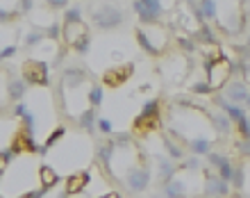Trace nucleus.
Wrapping results in <instances>:
<instances>
[{
  "mask_svg": "<svg viewBox=\"0 0 250 198\" xmlns=\"http://www.w3.org/2000/svg\"><path fill=\"white\" fill-rule=\"evenodd\" d=\"M103 98H105V89L100 85H93L89 87V91H86V105L89 107H100L103 105Z\"/></svg>",
  "mask_w": 250,
  "mask_h": 198,
  "instance_id": "obj_24",
  "label": "nucleus"
},
{
  "mask_svg": "<svg viewBox=\"0 0 250 198\" xmlns=\"http://www.w3.org/2000/svg\"><path fill=\"white\" fill-rule=\"evenodd\" d=\"M230 194V182H225L223 178H218V173H205V196L207 198H225Z\"/></svg>",
  "mask_w": 250,
  "mask_h": 198,
  "instance_id": "obj_8",
  "label": "nucleus"
},
{
  "mask_svg": "<svg viewBox=\"0 0 250 198\" xmlns=\"http://www.w3.org/2000/svg\"><path fill=\"white\" fill-rule=\"evenodd\" d=\"M123 185L130 189L132 194H141L146 192L148 187H150V180H152V173L148 166H132L130 171H125L123 173Z\"/></svg>",
  "mask_w": 250,
  "mask_h": 198,
  "instance_id": "obj_3",
  "label": "nucleus"
},
{
  "mask_svg": "<svg viewBox=\"0 0 250 198\" xmlns=\"http://www.w3.org/2000/svg\"><path fill=\"white\" fill-rule=\"evenodd\" d=\"M237 151L239 155H244L246 159H250V139H237Z\"/></svg>",
  "mask_w": 250,
  "mask_h": 198,
  "instance_id": "obj_41",
  "label": "nucleus"
},
{
  "mask_svg": "<svg viewBox=\"0 0 250 198\" xmlns=\"http://www.w3.org/2000/svg\"><path fill=\"white\" fill-rule=\"evenodd\" d=\"M71 50L73 53H78V55H89V50H91V37H89V34L80 37V39L71 46Z\"/></svg>",
  "mask_w": 250,
  "mask_h": 198,
  "instance_id": "obj_32",
  "label": "nucleus"
},
{
  "mask_svg": "<svg viewBox=\"0 0 250 198\" xmlns=\"http://www.w3.org/2000/svg\"><path fill=\"white\" fill-rule=\"evenodd\" d=\"M96 121H98V116H96V107L86 105L84 110L78 114V126L82 128L84 132H89V134H93V132H96Z\"/></svg>",
  "mask_w": 250,
  "mask_h": 198,
  "instance_id": "obj_16",
  "label": "nucleus"
},
{
  "mask_svg": "<svg viewBox=\"0 0 250 198\" xmlns=\"http://www.w3.org/2000/svg\"><path fill=\"white\" fill-rule=\"evenodd\" d=\"M91 182V173L89 171H75L66 178V189L64 192L68 196H75V194H82Z\"/></svg>",
  "mask_w": 250,
  "mask_h": 198,
  "instance_id": "obj_12",
  "label": "nucleus"
},
{
  "mask_svg": "<svg viewBox=\"0 0 250 198\" xmlns=\"http://www.w3.org/2000/svg\"><path fill=\"white\" fill-rule=\"evenodd\" d=\"M0 198H2V196H0Z\"/></svg>",
  "mask_w": 250,
  "mask_h": 198,
  "instance_id": "obj_52",
  "label": "nucleus"
},
{
  "mask_svg": "<svg viewBox=\"0 0 250 198\" xmlns=\"http://www.w3.org/2000/svg\"><path fill=\"white\" fill-rule=\"evenodd\" d=\"M234 128L239 130V137H241V139H250V119H248V114H246L241 121H237V123H234Z\"/></svg>",
  "mask_w": 250,
  "mask_h": 198,
  "instance_id": "obj_38",
  "label": "nucleus"
},
{
  "mask_svg": "<svg viewBox=\"0 0 250 198\" xmlns=\"http://www.w3.org/2000/svg\"><path fill=\"white\" fill-rule=\"evenodd\" d=\"M66 196H68V194H66V192H64V194H62V196H60V198H66Z\"/></svg>",
  "mask_w": 250,
  "mask_h": 198,
  "instance_id": "obj_51",
  "label": "nucleus"
},
{
  "mask_svg": "<svg viewBox=\"0 0 250 198\" xmlns=\"http://www.w3.org/2000/svg\"><path fill=\"white\" fill-rule=\"evenodd\" d=\"M246 46H248V48H250V34H248V39H246Z\"/></svg>",
  "mask_w": 250,
  "mask_h": 198,
  "instance_id": "obj_50",
  "label": "nucleus"
},
{
  "mask_svg": "<svg viewBox=\"0 0 250 198\" xmlns=\"http://www.w3.org/2000/svg\"><path fill=\"white\" fill-rule=\"evenodd\" d=\"M162 194L166 198H187L189 196V187H187V180L180 176V171L173 176L166 185H162Z\"/></svg>",
  "mask_w": 250,
  "mask_h": 198,
  "instance_id": "obj_11",
  "label": "nucleus"
},
{
  "mask_svg": "<svg viewBox=\"0 0 250 198\" xmlns=\"http://www.w3.org/2000/svg\"><path fill=\"white\" fill-rule=\"evenodd\" d=\"M159 128H162V116H141L139 114L134 121V132H139V134H148V132L159 130Z\"/></svg>",
  "mask_w": 250,
  "mask_h": 198,
  "instance_id": "obj_15",
  "label": "nucleus"
},
{
  "mask_svg": "<svg viewBox=\"0 0 250 198\" xmlns=\"http://www.w3.org/2000/svg\"><path fill=\"white\" fill-rule=\"evenodd\" d=\"M64 21H68V23H73V21H84L82 19V7L80 5H68L64 9Z\"/></svg>",
  "mask_w": 250,
  "mask_h": 198,
  "instance_id": "obj_34",
  "label": "nucleus"
},
{
  "mask_svg": "<svg viewBox=\"0 0 250 198\" xmlns=\"http://www.w3.org/2000/svg\"><path fill=\"white\" fill-rule=\"evenodd\" d=\"M14 159V151L12 148H5V151H0V176L7 171V166L12 164Z\"/></svg>",
  "mask_w": 250,
  "mask_h": 198,
  "instance_id": "obj_37",
  "label": "nucleus"
},
{
  "mask_svg": "<svg viewBox=\"0 0 250 198\" xmlns=\"http://www.w3.org/2000/svg\"><path fill=\"white\" fill-rule=\"evenodd\" d=\"M200 169H203V162H200L198 155H191V157L182 159L178 166V171H200Z\"/></svg>",
  "mask_w": 250,
  "mask_h": 198,
  "instance_id": "obj_30",
  "label": "nucleus"
},
{
  "mask_svg": "<svg viewBox=\"0 0 250 198\" xmlns=\"http://www.w3.org/2000/svg\"><path fill=\"white\" fill-rule=\"evenodd\" d=\"M178 173V164H175V159L166 157V155H157V176H159V182L166 185L168 180L173 178Z\"/></svg>",
  "mask_w": 250,
  "mask_h": 198,
  "instance_id": "obj_13",
  "label": "nucleus"
},
{
  "mask_svg": "<svg viewBox=\"0 0 250 198\" xmlns=\"http://www.w3.org/2000/svg\"><path fill=\"white\" fill-rule=\"evenodd\" d=\"M48 192H50V189H46V187H39V189H32V192H27V194H21L19 198H46Z\"/></svg>",
  "mask_w": 250,
  "mask_h": 198,
  "instance_id": "obj_42",
  "label": "nucleus"
},
{
  "mask_svg": "<svg viewBox=\"0 0 250 198\" xmlns=\"http://www.w3.org/2000/svg\"><path fill=\"white\" fill-rule=\"evenodd\" d=\"M132 75H134V66L132 64H121V66H114V68L105 71L103 82L107 85V89H119V87H123Z\"/></svg>",
  "mask_w": 250,
  "mask_h": 198,
  "instance_id": "obj_6",
  "label": "nucleus"
},
{
  "mask_svg": "<svg viewBox=\"0 0 250 198\" xmlns=\"http://www.w3.org/2000/svg\"><path fill=\"white\" fill-rule=\"evenodd\" d=\"M132 9L141 21V25H152L159 23V16L164 14V7L159 0H132Z\"/></svg>",
  "mask_w": 250,
  "mask_h": 198,
  "instance_id": "obj_4",
  "label": "nucleus"
},
{
  "mask_svg": "<svg viewBox=\"0 0 250 198\" xmlns=\"http://www.w3.org/2000/svg\"><path fill=\"white\" fill-rule=\"evenodd\" d=\"M7 21H12V12L0 5V23H7Z\"/></svg>",
  "mask_w": 250,
  "mask_h": 198,
  "instance_id": "obj_46",
  "label": "nucleus"
},
{
  "mask_svg": "<svg viewBox=\"0 0 250 198\" xmlns=\"http://www.w3.org/2000/svg\"><path fill=\"white\" fill-rule=\"evenodd\" d=\"M34 9V0H19V14H30Z\"/></svg>",
  "mask_w": 250,
  "mask_h": 198,
  "instance_id": "obj_44",
  "label": "nucleus"
},
{
  "mask_svg": "<svg viewBox=\"0 0 250 198\" xmlns=\"http://www.w3.org/2000/svg\"><path fill=\"white\" fill-rule=\"evenodd\" d=\"M209 121H211V128H214V132H216L218 137H228L232 132V121L225 112L209 114Z\"/></svg>",
  "mask_w": 250,
  "mask_h": 198,
  "instance_id": "obj_14",
  "label": "nucleus"
},
{
  "mask_svg": "<svg viewBox=\"0 0 250 198\" xmlns=\"http://www.w3.org/2000/svg\"><path fill=\"white\" fill-rule=\"evenodd\" d=\"M207 159H209V166L214 169V171H216L218 166H223L230 157H225V155H221V153H214V151H211L209 155H207Z\"/></svg>",
  "mask_w": 250,
  "mask_h": 198,
  "instance_id": "obj_39",
  "label": "nucleus"
},
{
  "mask_svg": "<svg viewBox=\"0 0 250 198\" xmlns=\"http://www.w3.org/2000/svg\"><path fill=\"white\" fill-rule=\"evenodd\" d=\"M246 105H248V110H250V93H248V98H246Z\"/></svg>",
  "mask_w": 250,
  "mask_h": 198,
  "instance_id": "obj_49",
  "label": "nucleus"
},
{
  "mask_svg": "<svg viewBox=\"0 0 250 198\" xmlns=\"http://www.w3.org/2000/svg\"><path fill=\"white\" fill-rule=\"evenodd\" d=\"M21 71H23V80H25L27 85L46 87L48 82H50V75H48L50 66H48L46 62H41V60H27Z\"/></svg>",
  "mask_w": 250,
  "mask_h": 198,
  "instance_id": "obj_5",
  "label": "nucleus"
},
{
  "mask_svg": "<svg viewBox=\"0 0 250 198\" xmlns=\"http://www.w3.org/2000/svg\"><path fill=\"white\" fill-rule=\"evenodd\" d=\"M162 144H164V148H166V153H168L171 159H175V162H182V159H185V151H182L180 141L175 137H171L168 132L162 134Z\"/></svg>",
  "mask_w": 250,
  "mask_h": 198,
  "instance_id": "obj_17",
  "label": "nucleus"
},
{
  "mask_svg": "<svg viewBox=\"0 0 250 198\" xmlns=\"http://www.w3.org/2000/svg\"><path fill=\"white\" fill-rule=\"evenodd\" d=\"M114 155H116V144H114V139H107V141L98 144V162L103 166H107V169H109Z\"/></svg>",
  "mask_w": 250,
  "mask_h": 198,
  "instance_id": "obj_20",
  "label": "nucleus"
},
{
  "mask_svg": "<svg viewBox=\"0 0 250 198\" xmlns=\"http://www.w3.org/2000/svg\"><path fill=\"white\" fill-rule=\"evenodd\" d=\"M68 5H71V0H46V7L48 9H53V12H57V9H66Z\"/></svg>",
  "mask_w": 250,
  "mask_h": 198,
  "instance_id": "obj_43",
  "label": "nucleus"
},
{
  "mask_svg": "<svg viewBox=\"0 0 250 198\" xmlns=\"http://www.w3.org/2000/svg\"><path fill=\"white\" fill-rule=\"evenodd\" d=\"M141 116H162V100L159 98L146 100L144 107H141Z\"/></svg>",
  "mask_w": 250,
  "mask_h": 198,
  "instance_id": "obj_27",
  "label": "nucleus"
},
{
  "mask_svg": "<svg viewBox=\"0 0 250 198\" xmlns=\"http://www.w3.org/2000/svg\"><path fill=\"white\" fill-rule=\"evenodd\" d=\"M116 148H132V134L130 132H114L112 134Z\"/></svg>",
  "mask_w": 250,
  "mask_h": 198,
  "instance_id": "obj_33",
  "label": "nucleus"
},
{
  "mask_svg": "<svg viewBox=\"0 0 250 198\" xmlns=\"http://www.w3.org/2000/svg\"><path fill=\"white\" fill-rule=\"evenodd\" d=\"M46 30H39V27H34L30 32L25 34V46L27 48H39L41 44H46Z\"/></svg>",
  "mask_w": 250,
  "mask_h": 198,
  "instance_id": "obj_26",
  "label": "nucleus"
},
{
  "mask_svg": "<svg viewBox=\"0 0 250 198\" xmlns=\"http://www.w3.org/2000/svg\"><path fill=\"white\" fill-rule=\"evenodd\" d=\"M46 37H48V39H53V41L60 39V37H62V23L53 21V23L46 27Z\"/></svg>",
  "mask_w": 250,
  "mask_h": 198,
  "instance_id": "obj_40",
  "label": "nucleus"
},
{
  "mask_svg": "<svg viewBox=\"0 0 250 198\" xmlns=\"http://www.w3.org/2000/svg\"><path fill=\"white\" fill-rule=\"evenodd\" d=\"M64 137H66V128L64 126H57L53 132H50V134H48V139H46V144H43V146H46L48 151H53L55 146L60 144Z\"/></svg>",
  "mask_w": 250,
  "mask_h": 198,
  "instance_id": "obj_29",
  "label": "nucleus"
},
{
  "mask_svg": "<svg viewBox=\"0 0 250 198\" xmlns=\"http://www.w3.org/2000/svg\"><path fill=\"white\" fill-rule=\"evenodd\" d=\"M221 25H223V30L228 34H237V32H241V27H244V19H241V14H230Z\"/></svg>",
  "mask_w": 250,
  "mask_h": 198,
  "instance_id": "obj_25",
  "label": "nucleus"
},
{
  "mask_svg": "<svg viewBox=\"0 0 250 198\" xmlns=\"http://www.w3.org/2000/svg\"><path fill=\"white\" fill-rule=\"evenodd\" d=\"M89 82V73L84 68H80V66H66L64 71H62V87L64 89H78V87L86 85Z\"/></svg>",
  "mask_w": 250,
  "mask_h": 198,
  "instance_id": "obj_9",
  "label": "nucleus"
},
{
  "mask_svg": "<svg viewBox=\"0 0 250 198\" xmlns=\"http://www.w3.org/2000/svg\"><path fill=\"white\" fill-rule=\"evenodd\" d=\"M96 130H98L100 134H105V137H112V134H114L112 119H98V121H96Z\"/></svg>",
  "mask_w": 250,
  "mask_h": 198,
  "instance_id": "obj_35",
  "label": "nucleus"
},
{
  "mask_svg": "<svg viewBox=\"0 0 250 198\" xmlns=\"http://www.w3.org/2000/svg\"><path fill=\"white\" fill-rule=\"evenodd\" d=\"M39 182H41V187H46V189H55V187L60 185V173L55 171L50 164H41L39 166Z\"/></svg>",
  "mask_w": 250,
  "mask_h": 198,
  "instance_id": "obj_18",
  "label": "nucleus"
},
{
  "mask_svg": "<svg viewBox=\"0 0 250 198\" xmlns=\"http://www.w3.org/2000/svg\"><path fill=\"white\" fill-rule=\"evenodd\" d=\"M178 48H180V53L185 55V57H189V55H193L198 50V41H196V37H191V34H178Z\"/></svg>",
  "mask_w": 250,
  "mask_h": 198,
  "instance_id": "obj_21",
  "label": "nucleus"
},
{
  "mask_svg": "<svg viewBox=\"0 0 250 198\" xmlns=\"http://www.w3.org/2000/svg\"><path fill=\"white\" fill-rule=\"evenodd\" d=\"M232 185L237 189H244L246 187V166L244 164H234V171H232Z\"/></svg>",
  "mask_w": 250,
  "mask_h": 198,
  "instance_id": "obj_31",
  "label": "nucleus"
},
{
  "mask_svg": "<svg viewBox=\"0 0 250 198\" xmlns=\"http://www.w3.org/2000/svg\"><path fill=\"white\" fill-rule=\"evenodd\" d=\"M214 91H216V89H214L207 80H198V82H193V85L189 87V93H193V96H211Z\"/></svg>",
  "mask_w": 250,
  "mask_h": 198,
  "instance_id": "obj_28",
  "label": "nucleus"
},
{
  "mask_svg": "<svg viewBox=\"0 0 250 198\" xmlns=\"http://www.w3.org/2000/svg\"><path fill=\"white\" fill-rule=\"evenodd\" d=\"M232 171H234V162H232V159H228L223 166H218V169H216L218 178H223L225 182H230V180H232Z\"/></svg>",
  "mask_w": 250,
  "mask_h": 198,
  "instance_id": "obj_36",
  "label": "nucleus"
},
{
  "mask_svg": "<svg viewBox=\"0 0 250 198\" xmlns=\"http://www.w3.org/2000/svg\"><path fill=\"white\" fill-rule=\"evenodd\" d=\"M198 7L203 9V16L207 23H214V21L218 19V2L216 0H200Z\"/></svg>",
  "mask_w": 250,
  "mask_h": 198,
  "instance_id": "obj_23",
  "label": "nucleus"
},
{
  "mask_svg": "<svg viewBox=\"0 0 250 198\" xmlns=\"http://www.w3.org/2000/svg\"><path fill=\"white\" fill-rule=\"evenodd\" d=\"M159 2H162V7H164V12H168V9H173V7L178 5L175 0H159Z\"/></svg>",
  "mask_w": 250,
  "mask_h": 198,
  "instance_id": "obj_47",
  "label": "nucleus"
},
{
  "mask_svg": "<svg viewBox=\"0 0 250 198\" xmlns=\"http://www.w3.org/2000/svg\"><path fill=\"white\" fill-rule=\"evenodd\" d=\"M134 34H137L139 48H141L146 55H150V57L162 55V50H164L166 44H168V32H166L159 23L137 27V32H134Z\"/></svg>",
  "mask_w": 250,
  "mask_h": 198,
  "instance_id": "obj_2",
  "label": "nucleus"
},
{
  "mask_svg": "<svg viewBox=\"0 0 250 198\" xmlns=\"http://www.w3.org/2000/svg\"><path fill=\"white\" fill-rule=\"evenodd\" d=\"M27 87L30 85L23 80V75H21V78H9L7 80V93H9V100H21L27 93Z\"/></svg>",
  "mask_w": 250,
  "mask_h": 198,
  "instance_id": "obj_19",
  "label": "nucleus"
},
{
  "mask_svg": "<svg viewBox=\"0 0 250 198\" xmlns=\"http://www.w3.org/2000/svg\"><path fill=\"white\" fill-rule=\"evenodd\" d=\"M89 19H91V25L100 32H114L125 25L127 16H125L123 5L116 0H98L89 7Z\"/></svg>",
  "mask_w": 250,
  "mask_h": 198,
  "instance_id": "obj_1",
  "label": "nucleus"
},
{
  "mask_svg": "<svg viewBox=\"0 0 250 198\" xmlns=\"http://www.w3.org/2000/svg\"><path fill=\"white\" fill-rule=\"evenodd\" d=\"M98 198H121V194H116V192H107V194H103V196H98Z\"/></svg>",
  "mask_w": 250,
  "mask_h": 198,
  "instance_id": "obj_48",
  "label": "nucleus"
},
{
  "mask_svg": "<svg viewBox=\"0 0 250 198\" xmlns=\"http://www.w3.org/2000/svg\"><path fill=\"white\" fill-rule=\"evenodd\" d=\"M223 96L230 103H237V105H244L246 103V98H248V93H250V89H248V82L246 80H239V78H234V80H228L223 87Z\"/></svg>",
  "mask_w": 250,
  "mask_h": 198,
  "instance_id": "obj_7",
  "label": "nucleus"
},
{
  "mask_svg": "<svg viewBox=\"0 0 250 198\" xmlns=\"http://www.w3.org/2000/svg\"><path fill=\"white\" fill-rule=\"evenodd\" d=\"M16 50H19V48H16V44H14V46L2 48V50H0V60H9L12 55H16Z\"/></svg>",
  "mask_w": 250,
  "mask_h": 198,
  "instance_id": "obj_45",
  "label": "nucleus"
},
{
  "mask_svg": "<svg viewBox=\"0 0 250 198\" xmlns=\"http://www.w3.org/2000/svg\"><path fill=\"white\" fill-rule=\"evenodd\" d=\"M84 34H89V25H86L84 21H73V23L64 21V23H62V37H64V41L68 46H73V44H75L80 37H84Z\"/></svg>",
  "mask_w": 250,
  "mask_h": 198,
  "instance_id": "obj_10",
  "label": "nucleus"
},
{
  "mask_svg": "<svg viewBox=\"0 0 250 198\" xmlns=\"http://www.w3.org/2000/svg\"><path fill=\"white\" fill-rule=\"evenodd\" d=\"M189 151H191V155H198V157L209 155V153H211V141H209V139H205V137L191 139V141H189Z\"/></svg>",
  "mask_w": 250,
  "mask_h": 198,
  "instance_id": "obj_22",
  "label": "nucleus"
}]
</instances>
